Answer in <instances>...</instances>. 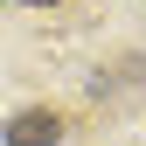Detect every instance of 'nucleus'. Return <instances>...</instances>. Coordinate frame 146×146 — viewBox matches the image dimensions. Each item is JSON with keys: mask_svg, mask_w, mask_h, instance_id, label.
Instances as JSON below:
<instances>
[{"mask_svg": "<svg viewBox=\"0 0 146 146\" xmlns=\"http://www.w3.org/2000/svg\"><path fill=\"white\" fill-rule=\"evenodd\" d=\"M63 139V118L56 111H21V118H7V146H56Z\"/></svg>", "mask_w": 146, "mask_h": 146, "instance_id": "1", "label": "nucleus"}, {"mask_svg": "<svg viewBox=\"0 0 146 146\" xmlns=\"http://www.w3.org/2000/svg\"><path fill=\"white\" fill-rule=\"evenodd\" d=\"M28 7H56V0H28Z\"/></svg>", "mask_w": 146, "mask_h": 146, "instance_id": "2", "label": "nucleus"}]
</instances>
